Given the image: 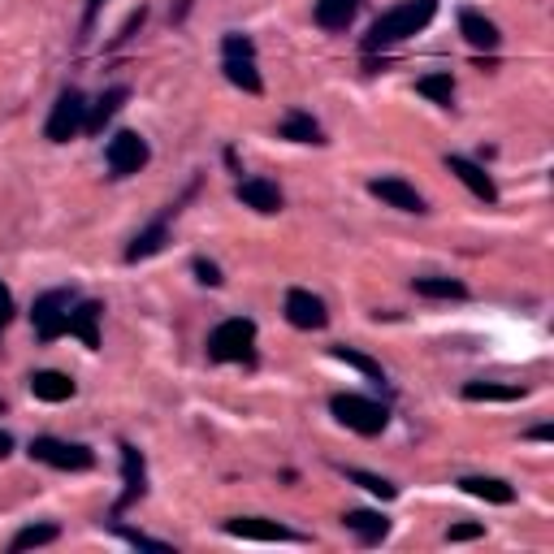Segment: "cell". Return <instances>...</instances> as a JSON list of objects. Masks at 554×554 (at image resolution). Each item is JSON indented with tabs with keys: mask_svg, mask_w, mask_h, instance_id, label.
I'll return each instance as SVG.
<instances>
[{
	"mask_svg": "<svg viewBox=\"0 0 554 554\" xmlns=\"http://www.w3.org/2000/svg\"><path fill=\"white\" fill-rule=\"evenodd\" d=\"M31 394L39 403H65L74 399V381L65 373H52V368H39V373H31Z\"/></svg>",
	"mask_w": 554,
	"mask_h": 554,
	"instance_id": "cell-14",
	"label": "cell"
},
{
	"mask_svg": "<svg viewBox=\"0 0 554 554\" xmlns=\"http://www.w3.org/2000/svg\"><path fill=\"white\" fill-rule=\"evenodd\" d=\"M100 303H83L78 312H70V334L83 338V347L96 351L100 347Z\"/></svg>",
	"mask_w": 554,
	"mask_h": 554,
	"instance_id": "cell-21",
	"label": "cell"
},
{
	"mask_svg": "<svg viewBox=\"0 0 554 554\" xmlns=\"http://www.w3.org/2000/svg\"><path fill=\"white\" fill-rule=\"evenodd\" d=\"M481 533H485L481 524H455V529L446 533V537H451V542H472V537H481Z\"/></svg>",
	"mask_w": 554,
	"mask_h": 554,
	"instance_id": "cell-33",
	"label": "cell"
},
{
	"mask_svg": "<svg viewBox=\"0 0 554 554\" xmlns=\"http://www.w3.org/2000/svg\"><path fill=\"white\" fill-rule=\"evenodd\" d=\"M329 412H334L347 429L364 433V438H377V433L390 425L386 407L373 403V399H364V394H334V399H329Z\"/></svg>",
	"mask_w": 554,
	"mask_h": 554,
	"instance_id": "cell-3",
	"label": "cell"
},
{
	"mask_svg": "<svg viewBox=\"0 0 554 554\" xmlns=\"http://www.w3.org/2000/svg\"><path fill=\"white\" fill-rule=\"evenodd\" d=\"M342 477H347V481H355V485H360V490H368V494L386 498V503H390L394 494H399V490H394V485H390L386 477H373V472H360V468H342Z\"/></svg>",
	"mask_w": 554,
	"mask_h": 554,
	"instance_id": "cell-26",
	"label": "cell"
},
{
	"mask_svg": "<svg viewBox=\"0 0 554 554\" xmlns=\"http://www.w3.org/2000/svg\"><path fill=\"white\" fill-rule=\"evenodd\" d=\"M87 126V100H83V91L78 87H65L57 104H52V113H48V139L52 143H70L78 130Z\"/></svg>",
	"mask_w": 554,
	"mask_h": 554,
	"instance_id": "cell-4",
	"label": "cell"
},
{
	"mask_svg": "<svg viewBox=\"0 0 554 554\" xmlns=\"http://www.w3.org/2000/svg\"><path fill=\"white\" fill-rule=\"evenodd\" d=\"M416 91H420V96H429V100H438V104H451L455 83H451V74H425L416 83Z\"/></svg>",
	"mask_w": 554,
	"mask_h": 554,
	"instance_id": "cell-28",
	"label": "cell"
},
{
	"mask_svg": "<svg viewBox=\"0 0 554 554\" xmlns=\"http://www.w3.org/2000/svg\"><path fill=\"white\" fill-rule=\"evenodd\" d=\"M135 550H152V554H174V546L161 542V537H148V533H135V529H117Z\"/></svg>",
	"mask_w": 554,
	"mask_h": 554,
	"instance_id": "cell-30",
	"label": "cell"
},
{
	"mask_svg": "<svg viewBox=\"0 0 554 554\" xmlns=\"http://www.w3.org/2000/svg\"><path fill=\"white\" fill-rule=\"evenodd\" d=\"M13 321V295L5 290V282H0V329H5Z\"/></svg>",
	"mask_w": 554,
	"mask_h": 554,
	"instance_id": "cell-34",
	"label": "cell"
},
{
	"mask_svg": "<svg viewBox=\"0 0 554 554\" xmlns=\"http://www.w3.org/2000/svg\"><path fill=\"white\" fill-rule=\"evenodd\" d=\"M464 399L468 403H516V399H524V390L520 386H490V381H468Z\"/></svg>",
	"mask_w": 554,
	"mask_h": 554,
	"instance_id": "cell-23",
	"label": "cell"
},
{
	"mask_svg": "<svg viewBox=\"0 0 554 554\" xmlns=\"http://www.w3.org/2000/svg\"><path fill=\"white\" fill-rule=\"evenodd\" d=\"M459 490L472 494V498H485V503H498V507L516 503V490H511L507 481H498V477H464V481H459Z\"/></svg>",
	"mask_w": 554,
	"mask_h": 554,
	"instance_id": "cell-20",
	"label": "cell"
},
{
	"mask_svg": "<svg viewBox=\"0 0 554 554\" xmlns=\"http://www.w3.org/2000/svg\"><path fill=\"white\" fill-rule=\"evenodd\" d=\"M529 438H533V442H546V438H550V425H537V429L529 433Z\"/></svg>",
	"mask_w": 554,
	"mask_h": 554,
	"instance_id": "cell-37",
	"label": "cell"
},
{
	"mask_svg": "<svg viewBox=\"0 0 554 554\" xmlns=\"http://www.w3.org/2000/svg\"><path fill=\"white\" fill-rule=\"evenodd\" d=\"M226 533L243 537V542H295V533L273 520H226Z\"/></svg>",
	"mask_w": 554,
	"mask_h": 554,
	"instance_id": "cell-13",
	"label": "cell"
},
{
	"mask_svg": "<svg viewBox=\"0 0 554 554\" xmlns=\"http://www.w3.org/2000/svg\"><path fill=\"white\" fill-rule=\"evenodd\" d=\"M459 35H464L472 48H485V52L498 48V26H494L490 18H481L477 9H464V13H459Z\"/></svg>",
	"mask_w": 554,
	"mask_h": 554,
	"instance_id": "cell-15",
	"label": "cell"
},
{
	"mask_svg": "<svg viewBox=\"0 0 554 554\" xmlns=\"http://www.w3.org/2000/svg\"><path fill=\"white\" fill-rule=\"evenodd\" d=\"M416 295L425 299H468V286L455 282V277H416Z\"/></svg>",
	"mask_w": 554,
	"mask_h": 554,
	"instance_id": "cell-24",
	"label": "cell"
},
{
	"mask_svg": "<svg viewBox=\"0 0 554 554\" xmlns=\"http://www.w3.org/2000/svg\"><path fill=\"white\" fill-rule=\"evenodd\" d=\"M9 451H13V438H9V433H5V429H0V459H5Z\"/></svg>",
	"mask_w": 554,
	"mask_h": 554,
	"instance_id": "cell-35",
	"label": "cell"
},
{
	"mask_svg": "<svg viewBox=\"0 0 554 554\" xmlns=\"http://www.w3.org/2000/svg\"><path fill=\"white\" fill-rule=\"evenodd\" d=\"M165 239H169V226H165V217L161 221H152L143 234H135L130 239V247H126V265H139V260H148V256H156L165 247Z\"/></svg>",
	"mask_w": 554,
	"mask_h": 554,
	"instance_id": "cell-19",
	"label": "cell"
},
{
	"mask_svg": "<svg viewBox=\"0 0 554 554\" xmlns=\"http://www.w3.org/2000/svg\"><path fill=\"white\" fill-rule=\"evenodd\" d=\"M286 321L295 329H325L329 325V312H325V299H316L312 290H286Z\"/></svg>",
	"mask_w": 554,
	"mask_h": 554,
	"instance_id": "cell-8",
	"label": "cell"
},
{
	"mask_svg": "<svg viewBox=\"0 0 554 554\" xmlns=\"http://www.w3.org/2000/svg\"><path fill=\"white\" fill-rule=\"evenodd\" d=\"M122 481H126V490H122V498H117L113 511L135 507L139 498L148 494V468H143V455L135 451V446H122Z\"/></svg>",
	"mask_w": 554,
	"mask_h": 554,
	"instance_id": "cell-9",
	"label": "cell"
},
{
	"mask_svg": "<svg viewBox=\"0 0 554 554\" xmlns=\"http://www.w3.org/2000/svg\"><path fill=\"white\" fill-rule=\"evenodd\" d=\"M256 347V325L247 316H230L208 334V360L217 364H252Z\"/></svg>",
	"mask_w": 554,
	"mask_h": 554,
	"instance_id": "cell-2",
	"label": "cell"
},
{
	"mask_svg": "<svg viewBox=\"0 0 554 554\" xmlns=\"http://www.w3.org/2000/svg\"><path fill=\"white\" fill-rule=\"evenodd\" d=\"M364 0H316V26L325 31H347Z\"/></svg>",
	"mask_w": 554,
	"mask_h": 554,
	"instance_id": "cell-17",
	"label": "cell"
},
{
	"mask_svg": "<svg viewBox=\"0 0 554 554\" xmlns=\"http://www.w3.org/2000/svg\"><path fill=\"white\" fill-rule=\"evenodd\" d=\"M126 100H130V91H126V87H109L96 104H87V126H83V130H91V135H100V130L113 122L117 109H122Z\"/></svg>",
	"mask_w": 554,
	"mask_h": 554,
	"instance_id": "cell-16",
	"label": "cell"
},
{
	"mask_svg": "<svg viewBox=\"0 0 554 554\" xmlns=\"http://www.w3.org/2000/svg\"><path fill=\"white\" fill-rule=\"evenodd\" d=\"M221 52H226V57H256V44L247 35H226L221 39Z\"/></svg>",
	"mask_w": 554,
	"mask_h": 554,
	"instance_id": "cell-31",
	"label": "cell"
},
{
	"mask_svg": "<svg viewBox=\"0 0 554 554\" xmlns=\"http://www.w3.org/2000/svg\"><path fill=\"white\" fill-rule=\"evenodd\" d=\"M31 459H39V464H48V468H61V472H87L96 464V455H91L83 442H61V438H35Z\"/></svg>",
	"mask_w": 554,
	"mask_h": 554,
	"instance_id": "cell-6",
	"label": "cell"
},
{
	"mask_svg": "<svg viewBox=\"0 0 554 554\" xmlns=\"http://www.w3.org/2000/svg\"><path fill=\"white\" fill-rule=\"evenodd\" d=\"M195 273H200L204 286H221V269L213 265V260H195Z\"/></svg>",
	"mask_w": 554,
	"mask_h": 554,
	"instance_id": "cell-32",
	"label": "cell"
},
{
	"mask_svg": "<svg viewBox=\"0 0 554 554\" xmlns=\"http://www.w3.org/2000/svg\"><path fill=\"white\" fill-rule=\"evenodd\" d=\"M70 303H74L70 290H44V295L35 299L31 321H35V334L44 338V342L61 338L65 329H70Z\"/></svg>",
	"mask_w": 554,
	"mask_h": 554,
	"instance_id": "cell-5",
	"label": "cell"
},
{
	"mask_svg": "<svg viewBox=\"0 0 554 554\" xmlns=\"http://www.w3.org/2000/svg\"><path fill=\"white\" fill-rule=\"evenodd\" d=\"M234 195H239L247 208H256V213H282V191H277L269 178H243Z\"/></svg>",
	"mask_w": 554,
	"mask_h": 554,
	"instance_id": "cell-12",
	"label": "cell"
},
{
	"mask_svg": "<svg viewBox=\"0 0 554 554\" xmlns=\"http://www.w3.org/2000/svg\"><path fill=\"white\" fill-rule=\"evenodd\" d=\"M446 169L464 182V187L477 195V200H485V204H498V187L490 182V174H485L481 165H472V161H464V156H446Z\"/></svg>",
	"mask_w": 554,
	"mask_h": 554,
	"instance_id": "cell-11",
	"label": "cell"
},
{
	"mask_svg": "<svg viewBox=\"0 0 554 554\" xmlns=\"http://www.w3.org/2000/svg\"><path fill=\"white\" fill-rule=\"evenodd\" d=\"M368 191H373L377 200H386L390 208H403V213H425V200H420V191L407 187L403 178H373V182H368Z\"/></svg>",
	"mask_w": 554,
	"mask_h": 554,
	"instance_id": "cell-10",
	"label": "cell"
},
{
	"mask_svg": "<svg viewBox=\"0 0 554 554\" xmlns=\"http://www.w3.org/2000/svg\"><path fill=\"white\" fill-rule=\"evenodd\" d=\"M0 416H5V403H0Z\"/></svg>",
	"mask_w": 554,
	"mask_h": 554,
	"instance_id": "cell-38",
	"label": "cell"
},
{
	"mask_svg": "<svg viewBox=\"0 0 554 554\" xmlns=\"http://www.w3.org/2000/svg\"><path fill=\"white\" fill-rule=\"evenodd\" d=\"M334 360L351 364V368H360V373H364V377H373V381H386V373H381V364H377V360H368V355L351 351V347H334Z\"/></svg>",
	"mask_w": 554,
	"mask_h": 554,
	"instance_id": "cell-29",
	"label": "cell"
},
{
	"mask_svg": "<svg viewBox=\"0 0 554 554\" xmlns=\"http://www.w3.org/2000/svg\"><path fill=\"white\" fill-rule=\"evenodd\" d=\"M61 529L57 524H31V529H22L18 537H13V550H31V546H48V542H57Z\"/></svg>",
	"mask_w": 554,
	"mask_h": 554,
	"instance_id": "cell-27",
	"label": "cell"
},
{
	"mask_svg": "<svg viewBox=\"0 0 554 554\" xmlns=\"http://www.w3.org/2000/svg\"><path fill=\"white\" fill-rule=\"evenodd\" d=\"M438 13V0H399L394 9H386L381 18L368 26L364 35V52H377V48H394L403 39H412L416 31H425Z\"/></svg>",
	"mask_w": 554,
	"mask_h": 554,
	"instance_id": "cell-1",
	"label": "cell"
},
{
	"mask_svg": "<svg viewBox=\"0 0 554 554\" xmlns=\"http://www.w3.org/2000/svg\"><path fill=\"white\" fill-rule=\"evenodd\" d=\"M342 524H347V529L360 537L364 546H377L381 537L390 533V520L386 516H377V511H347V516H342Z\"/></svg>",
	"mask_w": 554,
	"mask_h": 554,
	"instance_id": "cell-18",
	"label": "cell"
},
{
	"mask_svg": "<svg viewBox=\"0 0 554 554\" xmlns=\"http://www.w3.org/2000/svg\"><path fill=\"white\" fill-rule=\"evenodd\" d=\"M226 78L234 87H243L247 96L265 91V83H260V74H256V57H226Z\"/></svg>",
	"mask_w": 554,
	"mask_h": 554,
	"instance_id": "cell-22",
	"label": "cell"
},
{
	"mask_svg": "<svg viewBox=\"0 0 554 554\" xmlns=\"http://www.w3.org/2000/svg\"><path fill=\"white\" fill-rule=\"evenodd\" d=\"M100 5H104V0H87V26H91V22H96V13H100Z\"/></svg>",
	"mask_w": 554,
	"mask_h": 554,
	"instance_id": "cell-36",
	"label": "cell"
},
{
	"mask_svg": "<svg viewBox=\"0 0 554 554\" xmlns=\"http://www.w3.org/2000/svg\"><path fill=\"white\" fill-rule=\"evenodd\" d=\"M277 135L290 139V143H325V139H321V126H316L308 113H290L286 122L277 126Z\"/></svg>",
	"mask_w": 554,
	"mask_h": 554,
	"instance_id": "cell-25",
	"label": "cell"
},
{
	"mask_svg": "<svg viewBox=\"0 0 554 554\" xmlns=\"http://www.w3.org/2000/svg\"><path fill=\"white\" fill-rule=\"evenodd\" d=\"M104 161H109V174L113 178H130V174H139V169L148 165V143H143L135 130H122V135L109 139Z\"/></svg>",
	"mask_w": 554,
	"mask_h": 554,
	"instance_id": "cell-7",
	"label": "cell"
}]
</instances>
